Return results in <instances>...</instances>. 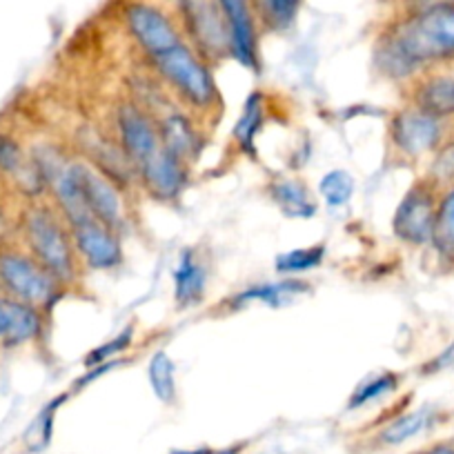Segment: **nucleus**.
Returning a JSON list of instances; mask_svg holds the SVG:
<instances>
[{
  "label": "nucleus",
  "instance_id": "obj_35",
  "mask_svg": "<svg viewBox=\"0 0 454 454\" xmlns=\"http://www.w3.org/2000/svg\"><path fill=\"white\" fill-rule=\"evenodd\" d=\"M417 454H421V452H417Z\"/></svg>",
  "mask_w": 454,
  "mask_h": 454
},
{
  "label": "nucleus",
  "instance_id": "obj_21",
  "mask_svg": "<svg viewBox=\"0 0 454 454\" xmlns=\"http://www.w3.org/2000/svg\"><path fill=\"white\" fill-rule=\"evenodd\" d=\"M147 379H150L152 392L163 403H172L176 399V365L169 359L168 352L159 350L152 355L147 365Z\"/></svg>",
  "mask_w": 454,
  "mask_h": 454
},
{
  "label": "nucleus",
  "instance_id": "obj_8",
  "mask_svg": "<svg viewBox=\"0 0 454 454\" xmlns=\"http://www.w3.org/2000/svg\"><path fill=\"white\" fill-rule=\"evenodd\" d=\"M74 176H76L82 199H85L94 218H98L103 225L112 227L114 232H123L125 225H128V212H125L121 187L109 181L105 174H100L87 160L74 159Z\"/></svg>",
  "mask_w": 454,
  "mask_h": 454
},
{
  "label": "nucleus",
  "instance_id": "obj_4",
  "mask_svg": "<svg viewBox=\"0 0 454 454\" xmlns=\"http://www.w3.org/2000/svg\"><path fill=\"white\" fill-rule=\"evenodd\" d=\"M176 19L187 43L205 60L232 56L230 20L221 0H156Z\"/></svg>",
  "mask_w": 454,
  "mask_h": 454
},
{
  "label": "nucleus",
  "instance_id": "obj_27",
  "mask_svg": "<svg viewBox=\"0 0 454 454\" xmlns=\"http://www.w3.org/2000/svg\"><path fill=\"white\" fill-rule=\"evenodd\" d=\"M430 168H427V176L441 192L454 185V138L441 143L434 152H432Z\"/></svg>",
  "mask_w": 454,
  "mask_h": 454
},
{
  "label": "nucleus",
  "instance_id": "obj_22",
  "mask_svg": "<svg viewBox=\"0 0 454 454\" xmlns=\"http://www.w3.org/2000/svg\"><path fill=\"white\" fill-rule=\"evenodd\" d=\"M399 387V374L395 372H377L361 381L356 390L352 392L350 401H348V410H359L365 405L381 401L383 396L392 395Z\"/></svg>",
  "mask_w": 454,
  "mask_h": 454
},
{
  "label": "nucleus",
  "instance_id": "obj_28",
  "mask_svg": "<svg viewBox=\"0 0 454 454\" xmlns=\"http://www.w3.org/2000/svg\"><path fill=\"white\" fill-rule=\"evenodd\" d=\"M132 340H134V327H128V330H123L121 334H116V336H112L109 340H105L103 346L94 348V350L87 355L85 365L87 368H94V365L109 364V361H114L116 356L123 355V352H128V348L132 346Z\"/></svg>",
  "mask_w": 454,
  "mask_h": 454
},
{
  "label": "nucleus",
  "instance_id": "obj_25",
  "mask_svg": "<svg viewBox=\"0 0 454 454\" xmlns=\"http://www.w3.org/2000/svg\"><path fill=\"white\" fill-rule=\"evenodd\" d=\"M325 259V246L318 243V246L301 247V250H290L286 254L277 256V272L278 274H301L308 272V270L318 268Z\"/></svg>",
  "mask_w": 454,
  "mask_h": 454
},
{
  "label": "nucleus",
  "instance_id": "obj_9",
  "mask_svg": "<svg viewBox=\"0 0 454 454\" xmlns=\"http://www.w3.org/2000/svg\"><path fill=\"white\" fill-rule=\"evenodd\" d=\"M390 141L405 159H419L443 143V121L410 105L392 116Z\"/></svg>",
  "mask_w": 454,
  "mask_h": 454
},
{
  "label": "nucleus",
  "instance_id": "obj_13",
  "mask_svg": "<svg viewBox=\"0 0 454 454\" xmlns=\"http://www.w3.org/2000/svg\"><path fill=\"white\" fill-rule=\"evenodd\" d=\"M5 314H7V325H5V334H3V340H0V346L7 348V350H14V348H23V346H29V343H36V340L43 336V332H45L47 312L34 308V305L5 296Z\"/></svg>",
  "mask_w": 454,
  "mask_h": 454
},
{
  "label": "nucleus",
  "instance_id": "obj_31",
  "mask_svg": "<svg viewBox=\"0 0 454 454\" xmlns=\"http://www.w3.org/2000/svg\"><path fill=\"white\" fill-rule=\"evenodd\" d=\"M243 443L241 445H232V448H223V450H216V448H194V450H174V452L169 454H239L241 452Z\"/></svg>",
  "mask_w": 454,
  "mask_h": 454
},
{
  "label": "nucleus",
  "instance_id": "obj_18",
  "mask_svg": "<svg viewBox=\"0 0 454 454\" xmlns=\"http://www.w3.org/2000/svg\"><path fill=\"white\" fill-rule=\"evenodd\" d=\"M436 412L432 408H419L412 412H403L399 417L392 419L381 432H379V441L381 445H401L405 441L414 439L421 432H426L427 427L434 423Z\"/></svg>",
  "mask_w": 454,
  "mask_h": 454
},
{
  "label": "nucleus",
  "instance_id": "obj_24",
  "mask_svg": "<svg viewBox=\"0 0 454 454\" xmlns=\"http://www.w3.org/2000/svg\"><path fill=\"white\" fill-rule=\"evenodd\" d=\"M65 399H67V396H59V399H54L51 403H47L45 410H43V412L34 419L32 426L27 427L23 441L25 445H27L29 452H43V450L51 443V430H54L56 410L60 408V403H63Z\"/></svg>",
  "mask_w": 454,
  "mask_h": 454
},
{
  "label": "nucleus",
  "instance_id": "obj_19",
  "mask_svg": "<svg viewBox=\"0 0 454 454\" xmlns=\"http://www.w3.org/2000/svg\"><path fill=\"white\" fill-rule=\"evenodd\" d=\"M303 0H250L259 29L265 32H286L299 16Z\"/></svg>",
  "mask_w": 454,
  "mask_h": 454
},
{
  "label": "nucleus",
  "instance_id": "obj_20",
  "mask_svg": "<svg viewBox=\"0 0 454 454\" xmlns=\"http://www.w3.org/2000/svg\"><path fill=\"white\" fill-rule=\"evenodd\" d=\"M430 246L434 247L439 259H443L445 263H454V185L441 192Z\"/></svg>",
  "mask_w": 454,
  "mask_h": 454
},
{
  "label": "nucleus",
  "instance_id": "obj_12",
  "mask_svg": "<svg viewBox=\"0 0 454 454\" xmlns=\"http://www.w3.org/2000/svg\"><path fill=\"white\" fill-rule=\"evenodd\" d=\"M143 187L159 200H174L187 185V165L165 150L138 169Z\"/></svg>",
  "mask_w": 454,
  "mask_h": 454
},
{
  "label": "nucleus",
  "instance_id": "obj_33",
  "mask_svg": "<svg viewBox=\"0 0 454 454\" xmlns=\"http://www.w3.org/2000/svg\"><path fill=\"white\" fill-rule=\"evenodd\" d=\"M7 325V314H5V296L0 294V340H3V334H5Z\"/></svg>",
  "mask_w": 454,
  "mask_h": 454
},
{
  "label": "nucleus",
  "instance_id": "obj_34",
  "mask_svg": "<svg viewBox=\"0 0 454 454\" xmlns=\"http://www.w3.org/2000/svg\"><path fill=\"white\" fill-rule=\"evenodd\" d=\"M383 3H387V5H392V3H396V0H383Z\"/></svg>",
  "mask_w": 454,
  "mask_h": 454
},
{
  "label": "nucleus",
  "instance_id": "obj_29",
  "mask_svg": "<svg viewBox=\"0 0 454 454\" xmlns=\"http://www.w3.org/2000/svg\"><path fill=\"white\" fill-rule=\"evenodd\" d=\"M19 212H12L10 205L0 199V246L14 243L19 239Z\"/></svg>",
  "mask_w": 454,
  "mask_h": 454
},
{
  "label": "nucleus",
  "instance_id": "obj_30",
  "mask_svg": "<svg viewBox=\"0 0 454 454\" xmlns=\"http://www.w3.org/2000/svg\"><path fill=\"white\" fill-rule=\"evenodd\" d=\"M441 370H454V343L426 365V372H441Z\"/></svg>",
  "mask_w": 454,
  "mask_h": 454
},
{
  "label": "nucleus",
  "instance_id": "obj_32",
  "mask_svg": "<svg viewBox=\"0 0 454 454\" xmlns=\"http://www.w3.org/2000/svg\"><path fill=\"white\" fill-rule=\"evenodd\" d=\"M421 454H454V443H450V441H441V443H434L427 450H423Z\"/></svg>",
  "mask_w": 454,
  "mask_h": 454
},
{
  "label": "nucleus",
  "instance_id": "obj_17",
  "mask_svg": "<svg viewBox=\"0 0 454 454\" xmlns=\"http://www.w3.org/2000/svg\"><path fill=\"white\" fill-rule=\"evenodd\" d=\"M268 190L272 200L277 203V207L286 216L309 218L317 214V200H314L312 192L308 190V185L303 181H296V178H277Z\"/></svg>",
  "mask_w": 454,
  "mask_h": 454
},
{
  "label": "nucleus",
  "instance_id": "obj_26",
  "mask_svg": "<svg viewBox=\"0 0 454 454\" xmlns=\"http://www.w3.org/2000/svg\"><path fill=\"white\" fill-rule=\"evenodd\" d=\"M318 194L330 207H340L355 196V178L346 169H332L318 183Z\"/></svg>",
  "mask_w": 454,
  "mask_h": 454
},
{
  "label": "nucleus",
  "instance_id": "obj_3",
  "mask_svg": "<svg viewBox=\"0 0 454 454\" xmlns=\"http://www.w3.org/2000/svg\"><path fill=\"white\" fill-rule=\"evenodd\" d=\"M67 287L51 277L20 243L0 246V294L50 312Z\"/></svg>",
  "mask_w": 454,
  "mask_h": 454
},
{
  "label": "nucleus",
  "instance_id": "obj_11",
  "mask_svg": "<svg viewBox=\"0 0 454 454\" xmlns=\"http://www.w3.org/2000/svg\"><path fill=\"white\" fill-rule=\"evenodd\" d=\"M312 292V286L301 278H283L274 283H256V286L246 287L243 292H237L230 296L225 308L230 312H241L243 308L250 305H268V308H286L294 301L303 299Z\"/></svg>",
  "mask_w": 454,
  "mask_h": 454
},
{
  "label": "nucleus",
  "instance_id": "obj_23",
  "mask_svg": "<svg viewBox=\"0 0 454 454\" xmlns=\"http://www.w3.org/2000/svg\"><path fill=\"white\" fill-rule=\"evenodd\" d=\"M263 125V96L250 94L243 107L241 119L234 128V141L243 152H254V138Z\"/></svg>",
  "mask_w": 454,
  "mask_h": 454
},
{
  "label": "nucleus",
  "instance_id": "obj_6",
  "mask_svg": "<svg viewBox=\"0 0 454 454\" xmlns=\"http://www.w3.org/2000/svg\"><path fill=\"white\" fill-rule=\"evenodd\" d=\"M441 190L423 176L414 183L396 207L392 218V230L399 241L408 243L412 247L430 246L432 234H434L436 209H439Z\"/></svg>",
  "mask_w": 454,
  "mask_h": 454
},
{
  "label": "nucleus",
  "instance_id": "obj_10",
  "mask_svg": "<svg viewBox=\"0 0 454 454\" xmlns=\"http://www.w3.org/2000/svg\"><path fill=\"white\" fill-rule=\"evenodd\" d=\"M72 230L74 246L82 265L90 270H114L123 263V247H121V234L114 232L112 227L103 225L100 221L81 223Z\"/></svg>",
  "mask_w": 454,
  "mask_h": 454
},
{
  "label": "nucleus",
  "instance_id": "obj_16",
  "mask_svg": "<svg viewBox=\"0 0 454 454\" xmlns=\"http://www.w3.org/2000/svg\"><path fill=\"white\" fill-rule=\"evenodd\" d=\"M156 125H159L160 141L169 154L176 156L185 165H190L199 156L203 141H200V134L196 132L194 123L187 119L185 114L169 112L168 116L156 121Z\"/></svg>",
  "mask_w": 454,
  "mask_h": 454
},
{
  "label": "nucleus",
  "instance_id": "obj_14",
  "mask_svg": "<svg viewBox=\"0 0 454 454\" xmlns=\"http://www.w3.org/2000/svg\"><path fill=\"white\" fill-rule=\"evenodd\" d=\"M421 81L414 85L412 105L445 121L454 116V72H430L421 74Z\"/></svg>",
  "mask_w": 454,
  "mask_h": 454
},
{
  "label": "nucleus",
  "instance_id": "obj_2",
  "mask_svg": "<svg viewBox=\"0 0 454 454\" xmlns=\"http://www.w3.org/2000/svg\"><path fill=\"white\" fill-rule=\"evenodd\" d=\"M19 243L65 287L78 281L82 261L72 230L47 200H27L19 214Z\"/></svg>",
  "mask_w": 454,
  "mask_h": 454
},
{
  "label": "nucleus",
  "instance_id": "obj_1",
  "mask_svg": "<svg viewBox=\"0 0 454 454\" xmlns=\"http://www.w3.org/2000/svg\"><path fill=\"white\" fill-rule=\"evenodd\" d=\"M372 60L383 76L395 81L454 63V7L412 14L390 10L374 38Z\"/></svg>",
  "mask_w": 454,
  "mask_h": 454
},
{
  "label": "nucleus",
  "instance_id": "obj_15",
  "mask_svg": "<svg viewBox=\"0 0 454 454\" xmlns=\"http://www.w3.org/2000/svg\"><path fill=\"white\" fill-rule=\"evenodd\" d=\"M207 290V268L205 261L200 259L199 250L181 252L178 256L176 270H174V299L178 308H192L205 299Z\"/></svg>",
  "mask_w": 454,
  "mask_h": 454
},
{
  "label": "nucleus",
  "instance_id": "obj_7",
  "mask_svg": "<svg viewBox=\"0 0 454 454\" xmlns=\"http://www.w3.org/2000/svg\"><path fill=\"white\" fill-rule=\"evenodd\" d=\"M116 128H119L121 150L128 156L134 174L145 168L156 154L163 152L159 125L152 114L141 103H123L116 112Z\"/></svg>",
  "mask_w": 454,
  "mask_h": 454
},
{
  "label": "nucleus",
  "instance_id": "obj_5",
  "mask_svg": "<svg viewBox=\"0 0 454 454\" xmlns=\"http://www.w3.org/2000/svg\"><path fill=\"white\" fill-rule=\"evenodd\" d=\"M147 63L190 107L209 112L216 105L218 94L209 63L190 43H181L163 54L152 56Z\"/></svg>",
  "mask_w": 454,
  "mask_h": 454
}]
</instances>
